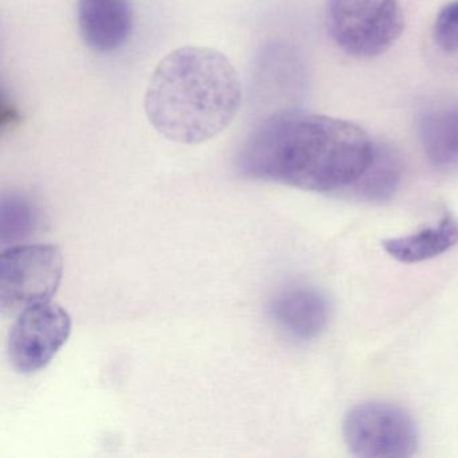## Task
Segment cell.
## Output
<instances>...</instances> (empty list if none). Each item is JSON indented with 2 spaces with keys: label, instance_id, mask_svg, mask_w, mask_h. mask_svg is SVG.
I'll return each mask as SVG.
<instances>
[{
  "label": "cell",
  "instance_id": "1",
  "mask_svg": "<svg viewBox=\"0 0 458 458\" xmlns=\"http://www.w3.org/2000/svg\"><path fill=\"white\" fill-rule=\"evenodd\" d=\"M375 140L347 120L281 111L259 123L235 157L238 175L304 191H345L364 173Z\"/></svg>",
  "mask_w": 458,
  "mask_h": 458
},
{
  "label": "cell",
  "instance_id": "2",
  "mask_svg": "<svg viewBox=\"0 0 458 458\" xmlns=\"http://www.w3.org/2000/svg\"><path fill=\"white\" fill-rule=\"evenodd\" d=\"M242 82L211 47H182L152 72L144 95L149 124L168 140L200 144L224 132L240 111Z\"/></svg>",
  "mask_w": 458,
  "mask_h": 458
},
{
  "label": "cell",
  "instance_id": "3",
  "mask_svg": "<svg viewBox=\"0 0 458 458\" xmlns=\"http://www.w3.org/2000/svg\"><path fill=\"white\" fill-rule=\"evenodd\" d=\"M326 26L345 55L369 60L401 38L404 14L399 0H327Z\"/></svg>",
  "mask_w": 458,
  "mask_h": 458
},
{
  "label": "cell",
  "instance_id": "4",
  "mask_svg": "<svg viewBox=\"0 0 458 458\" xmlns=\"http://www.w3.org/2000/svg\"><path fill=\"white\" fill-rule=\"evenodd\" d=\"M64 276V257L55 245H12L0 256V307L4 315L50 301Z\"/></svg>",
  "mask_w": 458,
  "mask_h": 458
},
{
  "label": "cell",
  "instance_id": "5",
  "mask_svg": "<svg viewBox=\"0 0 458 458\" xmlns=\"http://www.w3.org/2000/svg\"><path fill=\"white\" fill-rule=\"evenodd\" d=\"M343 437L348 450L361 458L411 457L418 430L411 415L387 402L356 404L345 415Z\"/></svg>",
  "mask_w": 458,
  "mask_h": 458
},
{
  "label": "cell",
  "instance_id": "6",
  "mask_svg": "<svg viewBox=\"0 0 458 458\" xmlns=\"http://www.w3.org/2000/svg\"><path fill=\"white\" fill-rule=\"evenodd\" d=\"M72 335V318L57 302L31 305L18 313L7 339L10 364L20 374L44 369Z\"/></svg>",
  "mask_w": 458,
  "mask_h": 458
},
{
  "label": "cell",
  "instance_id": "7",
  "mask_svg": "<svg viewBox=\"0 0 458 458\" xmlns=\"http://www.w3.org/2000/svg\"><path fill=\"white\" fill-rule=\"evenodd\" d=\"M276 328L294 342L318 339L328 326L331 305L323 292L312 286L283 289L269 305Z\"/></svg>",
  "mask_w": 458,
  "mask_h": 458
},
{
  "label": "cell",
  "instance_id": "8",
  "mask_svg": "<svg viewBox=\"0 0 458 458\" xmlns=\"http://www.w3.org/2000/svg\"><path fill=\"white\" fill-rule=\"evenodd\" d=\"M80 36L90 50L101 55L124 47L133 29L131 0H77Z\"/></svg>",
  "mask_w": 458,
  "mask_h": 458
},
{
  "label": "cell",
  "instance_id": "9",
  "mask_svg": "<svg viewBox=\"0 0 458 458\" xmlns=\"http://www.w3.org/2000/svg\"><path fill=\"white\" fill-rule=\"evenodd\" d=\"M417 130L428 163L442 173L458 171V98L428 104L418 114Z\"/></svg>",
  "mask_w": 458,
  "mask_h": 458
},
{
  "label": "cell",
  "instance_id": "10",
  "mask_svg": "<svg viewBox=\"0 0 458 458\" xmlns=\"http://www.w3.org/2000/svg\"><path fill=\"white\" fill-rule=\"evenodd\" d=\"M458 245V222L445 214L437 226L382 242L386 253L402 264H420L452 250Z\"/></svg>",
  "mask_w": 458,
  "mask_h": 458
},
{
  "label": "cell",
  "instance_id": "11",
  "mask_svg": "<svg viewBox=\"0 0 458 458\" xmlns=\"http://www.w3.org/2000/svg\"><path fill=\"white\" fill-rule=\"evenodd\" d=\"M402 174L403 162L398 149L386 141H375L371 162L345 191L367 202H383L395 194Z\"/></svg>",
  "mask_w": 458,
  "mask_h": 458
},
{
  "label": "cell",
  "instance_id": "12",
  "mask_svg": "<svg viewBox=\"0 0 458 458\" xmlns=\"http://www.w3.org/2000/svg\"><path fill=\"white\" fill-rule=\"evenodd\" d=\"M39 214L36 205L22 195H4L0 208L2 242L15 243L25 240L36 230Z\"/></svg>",
  "mask_w": 458,
  "mask_h": 458
},
{
  "label": "cell",
  "instance_id": "13",
  "mask_svg": "<svg viewBox=\"0 0 458 458\" xmlns=\"http://www.w3.org/2000/svg\"><path fill=\"white\" fill-rule=\"evenodd\" d=\"M431 37L442 52L458 53V0L445 4L434 20Z\"/></svg>",
  "mask_w": 458,
  "mask_h": 458
}]
</instances>
